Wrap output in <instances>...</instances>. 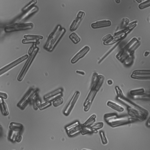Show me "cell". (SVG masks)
<instances>
[{
	"mask_svg": "<svg viewBox=\"0 0 150 150\" xmlns=\"http://www.w3.org/2000/svg\"><path fill=\"white\" fill-rule=\"evenodd\" d=\"M115 90L117 94L118 99L127 107L128 112L130 115L132 116L135 119H138L141 120H145L147 115H148L147 110H145L144 109L139 107L125 97L121 90L118 87H116Z\"/></svg>",
	"mask_w": 150,
	"mask_h": 150,
	"instance_id": "cell-1",
	"label": "cell"
},
{
	"mask_svg": "<svg viewBox=\"0 0 150 150\" xmlns=\"http://www.w3.org/2000/svg\"><path fill=\"white\" fill-rule=\"evenodd\" d=\"M139 41L136 39H133L131 42H130L127 46L121 50L120 53L117 54V59L126 64H130L131 61H132L133 54L134 51L137 48V47L139 46Z\"/></svg>",
	"mask_w": 150,
	"mask_h": 150,
	"instance_id": "cell-2",
	"label": "cell"
},
{
	"mask_svg": "<svg viewBox=\"0 0 150 150\" xmlns=\"http://www.w3.org/2000/svg\"><path fill=\"white\" fill-rule=\"evenodd\" d=\"M66 33V29L58 25L55 30L48 37L46 43L44 46V48L47 51L52 52L54 49L57 44L62 38L63 35Z\"/></svg>",
	"mask_w": 150,
	"mask_h": 150,
	"instance_id": "cell-3",
	"label": "cell"
},
{
	"mask_svg": "<svg viewBox=\"0 0 150 150\" xmlns=\"http://www.w3.org/2000/svg\"><path fill=\"white\" fill-rule=\"evenodd\" d=\"M104 119L108 125L112 127L121 126L134 121V118L127 117H118L115 113H107L104 115Z\"/></svg>",
	"mask_w": 150,
	"mask_h": 150,
	"instance_id": "cell-4",
	"label": "cell"
},
{
	"mask_svg": "<svg viewBox=\"0 0 150 150\" xmlns=\"http://www.w3.org/2000/svg\"><path fill=\"white\" fill-rule=\"evenodd\" d=\"M10 132L8 139L11 142L18 143L21 142L22 139L21 135L23 129V126L21 123L11 122L10 125Z\"/></svg>",
	"mask_w": 150,
	"mask_h": 150,
	"instance_id": "cell-5",
	"label": "cell"
},
{
	"mask_svg": "<svg viewBox=\"0 0 150 150\" xmlns=\"http://www.w3.org/2000/svg\"><path fill=\"white\" fill-rule=\"evenodd\" d=\"M39 50V48H38L37 46H36L30 54H29V57L27 59V61H26L25 65L22 69V70H21L19 75L18 76V81H21L23 79V78L27 74L28 70L29 69V67H30L31 64L33 62L35 57L37 55Z\"/></svg>",
	"mask_w": 150,
	"mask_h": 150,
	"instance_id": "cell-6",
	"label": "cell"
},
{
	"mask_svg": "<svg viewBox=\"0 0 150 150\" xmlns=\"http://www.w3.org/2000/svg\"><path fill=\"white\" fill-rule=\"evenodd\" d=\"M82 127L83 124H81L78 121H75L66 126L65 129L68 136L72 137L81 132Z\"/></svg>",
	"mask_w": 150,
	"mask_h": 150,
	"instance_id": "cell-7",
	"label": "cell"
},
{
	"mask_svg": "<svg viewBox=\"0 0 150 150\" xmlns=\"http://www.w3.org/2000/svg\"><path fill=\"white\" fill-rule=\"evenodd\" d=\"M38 91H39L38 89L31 88L29 89L23 98V99H21V101L18 103L17 106L21 110H24L26 107L28 105L29 103H31L32 97L35 93Z\"/></svg>",
	"mask_w": 150,
	"mask_h": 150,
	"instance_id": "cell-8",
	"label": "cell"
},
{
	"mask_svg": "<svg viewBox=\"0 0 150 150\" xmlns=\"http://www.w3.org/2000/svg\"><path fill=\"white\" fill-rule=\"evenodd\" d=\"M33 27L32 23H23V24H14L7 26L5 28V31L6 32H13L16 31L23 30L31 29Z\"/></svg>",
	"mask_w": 150,
	"mask_h": 150,
	"instance_id": "cell-9",
	"label": "cell"
},
{
	"mask_svg": "<svg viewBox=\"0 0 150 150\" xmlns=\"http://www.w3.org/2000/svg\"><path fill=\"white\" fill-rule=\"evenodd\" d=\"M80 92L79 91H76L74 92V95H72V97L70 99V101L69 102L67 105L66 107V109L64 110V115L66 116H68L69 115L70 112H71L72 110L74 109V105L78 101V99L80 96Z\"/></svg>",
	"mask_w": 150,
	"mask_h": 150,
	"instance_id": "cell-10",
	"label": "cell"
},
{
	"mask_svg": "<svg viewBox=\"0 0 150 150\" xmlns=\"http://www.w3.org/2000/svg\"><path fill=\"white\" fill-rule=\"evenodd\" d=\"M28 57H29L28 55L25 54V55L21 57V58H18V59H16L14 62H13L10 63V64H8V65H6L4 67H2L0 69V74H1V75H2V74H3L7 71H8V70H10L11 69H13V67H14L18 64H21V62H23V61H25V59H27Z\"/></svg>",
	"mask_w": 150,
	"mask_h": 150,
	"instance_id": "cell-11",
	"label": "cell"
},
{
	"mask_svg": "<svg viewBox=\"0 0 150 150\" xmlns=\"http://www.w3.org/2000/svg\"><path fill=\"white\" fill-rule=\"evenodd\" d=\"M104 77L102 75H98L94 73L93 75L92 81L91 84V89L99 91L104 82Z\"/></svg>",
	"mask_w": 150,
	"mask_h": 150,
	"instance_id": "cell-12",
	"label": "cell"
},
{
	"mask_svg": "<svg viewBox=\"0 0 150 150\" xmlns=\"http://www.w3.org/2000/svg\"><path fill=\"white\" fill-rule=\"evenodd\" d=\"M98 92V91L96 90L91 89V90L90 91L89 93L88 94V96L87 97L86 100L85 101L83 105L84 110L85 112H88V110H89Z\"/></svg>",
	"mask_w": 150,
	"mask_h": 150,
	"instance_id": "cell-13",
	"label": "cell"
},
{
	"mask_svg": "<svg viewBox=\"0 0 150 150\" xmlns=\"http://www.w3.org/2000/svg\"><path fill=\"white\" fill-rule=\"evenodd\" d=\"M63 96V89L62 88H59L54 91L45 95L44 96V100L45 101L52 102L55 99H57L59 97Z\"/></svg>",
	"mask_w": 150,
	"mask_h": 150,
	"instance_id": "cell-14",
	"label": "cell"
},
{
	"mask_svg": "<svg viewBox=\"0 0 150 150\" xmlns=\"http://www.w3.org/2000/svg\"><path fill=\"white\" fill-rule=\"evenodd\" d=\"M85 16V13L83 11H79L77 16V17L75 20L72 23V24L70 26V30L75 31L77 29L78 26L83 20V18Z\"/></svg>",
	"mask_w": 150,
	"mask_h": 150,
	"instance_id": "cell-15",
	"label": "cell"
},
{
	"mask_svg": "<svg viewBox=\"0 0 150 150\" xmlns=\"http://www.w3.org/2000/svg\"><path fill=\"white\" fill-rule=\"evenodd\" d=\"M90 50V48L88 46H85L76 55H75L74 58H72L71 62L72 64H75L76 62H77L80 59L83 58L86 54L88 53V52Z\"/></svg>",
	"mask_w": 150,
	"mask_h": 150,
	"instance_id": "cell-16",
	"label": "cell"
},
{
	"mask_svg": "<svg viewBox=\"0 0 150 150\" xmlns=\"http://www.w3.org/2000/svg\"><path fill=\"white\" fill-rule=\"evenodd\" d=\"M38 92L39 91H37L34 94L30 103L33 106L34 109L35 110H37L38 109H39V107L42 104L40 98L39 97Z\"/></svg>",
	"mask_w": 150,
	"mask_h": 150,
	"instance_id": "cell-17",
	"label": "cell"
},
{
	"mask_svg": "<svg viewBox=\"0 0 150 150\" xmlns=\"http://www.w3.org/2000/svg\"><path fill=\"white\" fill-rule=\"evenodd\" d=\"M111 25V22L110 21H97L96 23H93L91 26L93 28H98L101 27H108Z\"/></svg>",
	"mask_w": 150,
	"mask_h": 150,
	"instance_id": "cell-18",
	"label": "cell"
},
{
	"mask_svg": "<svg viewBox=\"0 0 150 150\" xmlns=\"http://www.w3.org/2000/svg\"><path fill=\"white\" fill-rule=\"evenodd\" d=\"M38 10V8L36 6L33 7L32 8H31L30 10L25 13L24 15H23L22 16H21V18H19L18 20V22H21V21H23L24 19H26L27 18L30 16L31 15L33 14L34 13H36Z\"/></svg>",
	"mask_w": 150,
	"mask_h": 150,
	"instance_id": "cell-19",
	"label": "cell"
},
{
	"mask_svg": "<svg viewBox=\"0 0 150 150\" xmlns=\"http://www.w3.org/2000/svg\"><path fill=\"white\" fill-rule=\"evenodd\" d=\"M0 104H1V110L2 114L5 116L8 115V105L4 101L3 99L0 97Z\"/></svg>",
	"mask_w": 150,
	"mask_h": 150,
	"instance_id": "cell-20",
	"label": "cell"
},
{
	"mask_svg": "<svg viewBox=\"0 0 150 150\" xmlns=\"http://www.w3.org/2000/svg\"><path fill=\"white\" fill-rule=\"evenodd\" d=\"M97 132L98 131L97 130L93 129V128L91 127V126H84L83 125V127H82V129L81 133L84 135H86V134H92V133Z\"/></svg>",
	"mask_w": 150,
	"mask_h": 150,
	"instance_id": "cell-21",
	"label": "cell"
},
{
	"mask_svg": "<svg viewBox=\"0 0 150 150\" xmlns=\"http://www.w3.org/2000/svg\"><path fill=\"white\" fill-rule=\"evenodd\" d=\"M107 105H108L109 107H110L112 109L117 110L118 112H123L124 110V109L122 107L120 106L117 104H115V103L112 102V101H108L107 103Z\"/></svg>",
	"mask_w": 150,
	"mask_h": 150,
	"instance_id": "cell-22",
	"label": "cell"
},
{
	"mask_svg": "<svg viewBox=\"0 0 150 150\" xmlns=\"http://www.w3.org/2000/svg\"><path fill=\"white\" fill-rule=\"evenodd\" d=\"M96 115L95 114H93L85 122V123L83 124L84 126H91L96 121Z\"/></svg>",
	"mask_w": 150,
	"mask_h": 150,
	"instance_id": "cell-23",
	"label": "cell"
},
{
	"mask_svg": "<svg viewBox=\"0 0 150 150\" xmlns=\"http://www.w3.org/2000/svg\"><path fill=\"white\" fill-rule=\"evenodd\" d=\"M69 38L74 44H77L80 41V38L75 33H72L69 36Z\"/></svg>",
	"mask_w": 150,
	"mask_h": 150,
	"instance_id": "cell-24",
	"label": "cell"
},
{
	"mask_svg": "<svg viewBox=\"0 0 150 150\" xmlns=\"http://www.w3.org/2000/svg\"><path fill=\"white\" fill-rule=\"evenodd\" d=\"M132 78L138 79H150V74H142V75H131Z\"/></svg>",
	"mask_w": 150,
	"mask_h": 150,
	"instance_id": "cell-25",
	"label": "cell"
},
{
	"mask_svg": "<svg viewBox=\"0 0 150 150\" xmlns=\"http://www.w3.org/2000/svg\"><path fill=\"white\" fill-rule=\"evenodd\" d=\"M64 103V99L62 97H59L57 99H55L52 102L53 105L55 107H58Z\"/></svg>",
	"mask_w": 150,
	"mask_h": 150,
	"instance_id": "cell-26",
	"label": "cell"
},
{
	"mask_svg": "<svg viewBox=\"0 0 150 150\" xmlns=\"http://www.w3.org/2000/svg\"><path fill=\"white\" fill-rule=\"evenodd\" d=\"M133 75H142V74H150V70H138L134 71L133 72Z\"/></svg>",
	"mask_w": 150,
	"mask_h": 150,
	"instance_id": "cell-27",
	"label": "cell"
},
{
	"mask_svg": "<svg viewBox=\"0 0 150 150\" xmlns=\"http://www.w3.org/2000/svg\"><path fill=\"white\" fill-rule=\"evenodd\" d=\"M23 44L27 43H32L36 44H40L39 40H36V39H25L22 41Z\"/></svg>",
	"mask_w": 150,
	"mask_h": 150,
	"instance_id": "cell-28",
	"label": "cell"
},
{
	"mask_svg": "<svg viewBox=\"0 0 150 150\" xmlns=\"http://www.w3.org/2000/svg\"><path fill=\"white\" fill-rule=\"evenodd\" d=\"M25 39H36V40H41L43 38V37L40 35H24Z\"/></svg>",
	"mask_w": 150,
	"mask_h": 150,
	"instance_id": "cell-29",
	"label": "cell"
},
{
	"mask_svg": "<svg viewBox=\"0 0 150 150\" xmlns=\"http://www.w3.org/2000/svg\"><path fill=\"white\" fill-rule=\"evenodd\" d=\"M118 44H115V45H114L112 47V48L110 49L107 52V53H105V54H104V56H103L102 58H101V59H100V61L99 62H98V64H100L102 62L103 60H104L105 58H106V57L108 56L110 53L112 52V51H113V49L115 48V47L117 46V45Z\"/></svg>",
	"mask_w": 150,
	"mask_h": 150,
	"instance_id": "cell-30",
	"label": "cell"
},
{
	"mask_svg": "<svg viewBox=\"0 0 150 150\" xmlns=\"http://www.w3.org/2000/svg\"><path fill=\"white\" fill-rule=\"evenodd\" d=\"M52 104V102H48V101H46L45 103H42L40 107H39V109L40 110H42L47 109L48 107H50Z\"/></svg>",
	"mask_w": 150,
	"mask_h": 150,
	"instance_id": "cell-31",
	"label": "cell"
},
{
	"mask_svg": "<svg viewBox=\"0 0 150 150\" xmlns=\"http://www.w3.org/2000/svg\"><path fill=\"white\" fill-rule=\"evenodd\" d=\"M103 126H104V123L102 122H100L94 123L92 125H91V127L92 128H93V129L98 130L102 128L103 127Z\"/></svg>",
	"mask_w": 150,
	"mask_h": 150,
	"instance_id": "cell-32",
	"label": "cell"
},
{
	"mask_svg": "<svg viewBox=\"0 0 150 150\" xmlns=\"http://www.w3.org/2000/svg\"><path fill=\"white\" fill-rule=\"evenodd\" d=\"M145 92L143 89H140L135 90H132L130 92V94L132 95H140L142 93Z\"/></svg>",
	"mask_w": 150,
	"mask_h": 150,
	"instance_id": "cell-33",
	"label": "cell"
},
{
	"mask_svg": "<svg viewBox=\"0 0 150 150\" xmlns=\"http://www.w3.org/2000/svg\"><path fill=\"white\" fill-rule=\"evenodd\" d=\"M100 135L101 137V140L102 143L104 145L107 144L108 143V141H107V138L105 137V134L103 131H100Z\"/></svg>",
	"mask_w": 150,
	"mask_h": 150,
	"instance_id": "cell-34",
	"label": "cell"
},
{
	"mask_svg": "<svg viewBox=\"0 0 150 150\" xmlns=\"http://www.w3.org/2000/svg\"><path fill=\"white\" fill-rule=\"evenodd\" d=\"M150 6V0H147L145 2H143V3L141 4L140 5H139V7L140 9H143Z\"/></svg>",
	"mask_w": 150,
	"mask_h": 150,
	"instance_id": "cell-35",
	"label": "cell"
},
{
	"mask_svg": "<svg viewBox=\"0 0 150 150\" xmlns=\"http://www.w3.org/2000/svg\"><path fill=\"white\" fill-rule=\"evenodd\" d=\"M36 3H37V0H32L31 2L29 3L28 5H27V6H26L23 9V11H26L27 9H28V8H30L31 6H32L33 5H34L35 4H36Z\"/></svg>",
	"mask_w": 150,
	"mask_h": 150,
	"instance_id": "cell-36",
	"label": "cell"
},
{
	"mask_svg": "<svg viewBox=\"0 0 150 150\" xmlns=\"http://www.w3.org/2000/svg\"><path fill=\"white\" fill-rule=\"evenodd\" d=\"M0 97L2 98L3 99H6L8 98V95H7L6 93L1 92H0Z\"/></svg>",
	"mask_w": 150,
	"mask_h": 150,
	"instance_id": "cell-37",
	"label": "cell"
},
{
	"mask_svg": "<svg viewBox=\"0 0 150 150\" xmlns=\"http://www.w3.org/2000/svg\"><path fill=\"white\" fill-rule=\"evenodd\" d=\"M76 72L77 74H81V75H84L85 74L83 71H81V70H76Z\"/></svg>",
	"mask_w": 150,
	"mask_h": 150,
	"instance_id": "cell-38",
	"label": "cell"
},
{
	"mask_svg": "<svg viewBox=\"0 0 150 150\" xmlns=\"http://www.w3.org/2000/svg\"><path fill=\"white\" fill-rule=\"evenodd\" d=\"M108 84L112 85V80H109L108 81Z\"/></svg>",
	"mask_w": 150,
	"mask_h": 150,
	"instance_id": "cell-39",
	"label": "cell"
},
{
	"mask_svg": "<svg viewBox=\"0 0 150 150\" xmlns=\"http://www.w3.org/2000/svg\"><path fill=\"white\" fill-rule=\"evenodd\" d=\"M150 54V53H149V52H146V53H145V56H146H146H148V54Z\"/></svg>",
	"mask_w": 150,
	"mask_h": 150,
	"instance_id": "cell-40",
	"label": "cell"
},
{
	"mask_svg": "<svg viewBox=\"0 0 150 150\" xmlns=\"http://www.w3.org/2000/svg\"><path fill=\"white\" fill-rule=\"evenodd\" d=\"M148 125L149 126H150V117L149 118V120L148 122Z\"/></svg>",
	"mask_w": 150,
	"mask_h": 150,
	"instance_id": "cell-41",
	"label": "cell"
},
{
	"mask_svg": "<svg viewBox=\"0 0 150 150\" xmlns=\"http://www.w3.org/2000/svg\"><path fill=\"white\" fill-rule=\"evenodd\" d=\"M137 2H138V3H140L141 2V0H136Z\"/></svg>",
	"mask_w": 150,
	"mask_h": 150,
	"instance_id": "cell-42",
	"label": "cell"
},
{
	"mask_svg": "<svg viewBox=\"0 0 150 150\" xmlns=\"http://www.w3.org/2000/svg\"><path fill=\"white\" fill-rule=\"evenodd\" d=\"M116 2H117V3H119L120 2V0H116Z\"/></svg>",
	"mask_w": 150,
	"mask_h": 150,
	"instance_id": "cell-43",
	"label": "cell"
}]
</instances>
